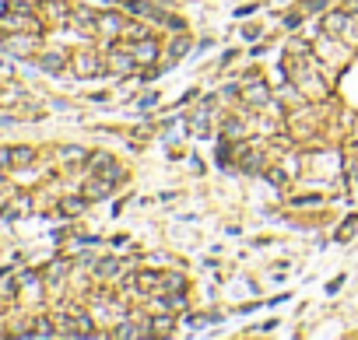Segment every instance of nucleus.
<instances>
[{
    "label": "nucleus",
    "mask_w": 358,
    "mask_h": 340,
    "mask_svg": "<svg viewBox=\"0 0 358 340\" xmlns=\"http://www.w3.org/2000/svg\"><path fill=\"white\" fill-rule=\"evenodd\" d=\"M4 50L11 57H36L39 53V32H11L4 39Z\"/></svg>",
    "instance_id": "f257e3e1"
},
{
    "label": "nucleus",
    "mask_w": 358,
    "mask_h": 340,
    "mask_svg": "<svg viewBox=\"0 0 358 340\" xmlns=\"http://www.w3.org/2000/svg\"><path fill=\"white\" fill-rule=\"evenodd\" d=\"M0 32H39L36 15H0Z\"/></svg>",
    "instance_id": "f03ea898"
},
{
    "label": "nucleus",
    "mask_w": 358,
    "mask_h": 340,
    "mask_svg": "<svg viewBox=\"0 0 358 340\" xmlns=\"http://www.w3.org/2000/svg\"><path fill=\"white\" fill-rule=\"evenodd\" d=\"M123 18L120 15H113V11H106V15H99L95 18V32L99 36H106V39H123Z\"/></svg>",
    "instance_id": "7ed1b4c3"
},
{
    "label": "nucleus",
    "mask_w": 358,
    "mask_h": 340,
    "mask_svg": "<svg viewBox=\"0 0 358 340\" xmlns=\"http://www.w3.org/2000/svg\"><path fill=\"white\" fill-rule=\"evenodd\" d=\"M109 71L113 74H130V71H137V57H134V50H109Z\"/></svg>",
    "instance_id": "20e7f679"
},
{
    "label": "nucleus",
    "mask_w": 358,
    "mask_h": 340,
    "mask_svg": "<svg viewBox=\"0 0 358 340\" xmlns=\"http://www.w3.org/2000/svg\"><path fill=\"white\" fill-rule=\"evenodd\" d=\"M130 50H134L137 64H155V60H158V39H151V36H144V39L134 43Z\"/></svg>",
    "instance_id": "39448f33"
},
{
    "label": "nucleus",
    "mask_w": 358,
    "mask_h": 340,
    "mask_svg": "<svg viewBox=\"0 0 358 340\" xmlns=\"http://www.w3.org/2000/svg\"><path fill=\"white\" fill-rule=\"evenodd\" d=\"M74 71H78L81 77H92V74L102 71V60H99L95 53H78V57H74Z\"/></svg>",
    "instance_id": "423d86ee"
},
{
    "label": "nucleus",
    "mask_w": 358,
    "mask_h": 340,
    "mask_svg": "<svg viewBox=\"0 0 358 340\" xmlns=\"http://www.w3.org/2000/svg\"><path fill=\"white\" fill-rule=\"evenodd\" d=\"M267 98H271V88H267L264 81H257V77H253V81L246 84V102H253V105H264Z\"/></svg>",
    "instance_id": "0eeeda50"
},
{
    "label": "nucleus",
    "mask_w": 358,
    "mask_h": 340,
    "mask_svg": "<svg viewBox=\"0 0 358 340\" xmlns=\"http://www.w3.org/2000/svg\"><path fill=\"white\" fill-rule=\"evenodd\" d=\"M323 25H327V32H351V15H344V11H330Z\"/></svg>",
    "instance_id": "6e6552de"
},
{
    "label": "nucleus",
    "mask_w": 358,
    "mask_h": 340,
    "mask_svg": "<svg viewBox=\"0 0 358 340\" xmlns=\"http://www.w3.org/2000/svg\"><path fill=\"white\" fill-rule=\"evenodd\" d=\"M39 67L50 71V74H60V71L67 67V57H64V53H43V57H39Z\"/></svg>",
    "instance_id": "1a4fd4ad"
},
{
    "label": "nucleus",
    "mask_w": 358,
    "mask_h": 340,
    "mask_svg": "<svg viewBox=\"0 0 358 340\" xmlns=\"http://www.w3.org/2000/svg\"><path fill=\"white\" fill-rule=\"evenodd\" d=\"M113 186H116V183H109V179H102V176H99V179H92V186L85 190V197H88V200H102V197H109V193H113Z\"/></svg>",
    "instance_id": "9d476101"
},
{
    "label": "nucleus",
    "mask_w": 358,
    "mask_h": 340,
    "mask_svg": "<svg viewBox=\"0 0 358 340\" xmlns=\"http://www.w3.org/2000/svg\"><path fill=\"white\" fill-rule=\"evenodd\" d=\"M36 161V151L32 147H11V168H25Z\"/></svg>",
    "instance_id": "9b49d317"
},
{
    "label": "nucleus",
    "mask_w": 358,
    "mask_h": 340,
    "mask_svg": "<svg viewBox=\"0 0 358 340\" xmlns=\"http://www.w3.org/2000/svg\"><path fill=\"white\" fill-rule=\"evenodd\" d=\"M187 277L183 274H162V291H183Z\"/></svg>",
    "instance_id": "f8f14e48"
},
{
    "label": "nucleus",
    "mask_w": 358,
    "mask_h": 340,
    "mask_svg": "<svg viewBox=\"0 0 358 340\" xmlns=\"http://www.w3.org/2000/svg\"><path fill=\"white\" fill-rule=\"evenodd\" d=\"M95 274L99 277H120V260H113V256L109 260H99L95 263Z\"/></svg>",
    "instance_id": "ddd939ff"
},
{
    "label": "nucleus",
    "mask_w": 358,
    "mask_h": 340,
    "mask_svg": "<svg viewBox=\"0 0 358 340\" xmlns=\"http://www.w3.org/2000/svg\"><path fill=\"white\" fill-rule=\"evenodd\" d=\"M137 284H141V288H162V274L144 270V274H137Z\"/></svg>",
    "instance_id": "4468645a"
},
{
    "label": "nucleus",
    "mask_w": 358,
    "mask_h": 340,
    "mask_svg": "<svg viewBox=\"0 0 358 340\" xmlns=\"http://www.w3.org/2000/svg\"><path fill=\"white\" fill-rule=\"evenodd\" d=\"M243 168H246V172H260V168H264V158H260V151H250V154L243 158Z\"/></svg>",
    "instance_id": "2eb2a0df"
},
{
    "label": "nucleus",
    "mask_w": 358,
    "mask_h": 340,
    "mask_svg": "<svg viewBox=\"0 0 358 340\" xmlns=\"http://www.w3.org/2000/svg\"><path fill=\"white\" fill-rule=\"evenodd\" d=\"M169 330H172V316H169V312L151 319V333H169Z\"/></svg>",
    "instance_id": "dca6fc26"
},
{
    "label": "nucleus",
    "mask_w": 358,
    "mask_h": 340,
    "mask_svg": "<svg viewBox=\"0 0 358 340\" xmlns=\"http://www.w3.org/2000/svg\"><path fill=\"white\" fill-rule=\"evenodd\" d=\"M85 204H88V197H85V200H78V197H71V200H64L60 207H64V214H81V211H85Z\"/></svg>",
    "instance_id": "f3484780"
},
{
    "label": "nucleus",
    "mask_w": 358,
    "mask_h": 340,
    "mask_svg": "<svg viewBox=\"0 0 358 340\" xmlns=\"http://www.w3.org/2000/svg\"><path fill=\"white\" fill-rule=\"evenodd\" d=\"M64 274H67V263H50L46 281H64Z\"/></svg>",
    "instance_id": "a211bd4d"
},
{
    "label": "nucleus",
    "mask_w": 358,
    "mask_h": 340,
    "mask_svg": "<svg viewBox=\"0 0 358 340\" xmlns=\"http://www.w3.org/2000/svg\"><path fill=\"white\" fill-rule=\"evenodd\" d=\"M144 25H123V39H144Z\"/></svg>",
    "instance_id": "6ab92c4d"
},
{
    "label": "nucleus",
    "mask_w": 358,
    "mask_h": 340,
    "mask_svg": "<svg viewBox=\"0 0 358 340\" xmlns=\"http://www.w3.org/2000/svg\"><path fill=\"white\" fill-rule=\"evenodd\" d=\"M187 50H190V39H176V43H172V60H179Z\"/></svg>",
    "instance_id": "aec40b11"
},
{
    "label": "nucleus",
    "mask_w": 358,
    "mask_h": 340,
    "mask_svg": "<svg viewBox=\"0 0 358 340\" xmlns=\"http://www.w3.org/2000/svg\"><path fill=\"white\" fill-rule=\"evenodd\" d=\"M64 161H85V151L81 147H64Z\"/></svg>",
    "instance_id": "412c9836"
},
{
    "label": "nucleus",
    "mask_w": 358,
    "mask_h": 340,
    "mask_svg": "<svg viewBox=\"0 0 358 340\" xmlns=\"http://www.w3.org/2000/svg\"><path fill=\"white\" fill-rule=\"evenodd\" d=\"M11 168V147H0V172Z\"/></svg>",
    "instance_id": "4be33fe9"
},
{
    "label": "nucleus",
    "mask_w": 358,
    "mask_h": 340,
    "mask_svg": "<svg viewBox=\"0 0 358 340\" xmlns=\"http://www.w3.org/2000/svg\"><path fill=\"white\" fill-rule=\"evenodd\" d=\"M327 8V0H306L302 4V11H323Z\"/></svg>",
    "instance_id": "5701e85b"
},
{
    "label": "nucleus",
    "mask_w": 358,
    "mask_h": 340,
    "mask_svg": "<svg viewBox=\"0 0 358 340\" xmlns=\"http://www.w3.org/2000/svg\"><path fill=\"white\" fill-rule=\"evenodd\" d=\"M4 200H11V190H0V207H4Z\"/></svg>",
    "instance_id": "b1692460"
}]
</instances>
